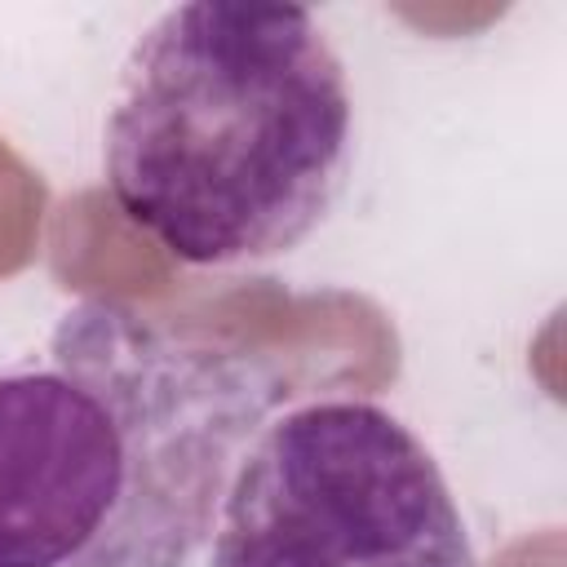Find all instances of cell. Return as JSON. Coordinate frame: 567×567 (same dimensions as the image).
I'll use <instances>...</instances> for the list:
<instances>
[{
  "label": "cell",
  "instance_id": "7a4b0ae2",
  "mask_svg": "<svg viewBox=\"0 0 567 567\" xmlns=\"http://www.w3.org/2000/svg\"><path fill=\"white\" fill-rule=\"evenodd\" d=\"M354 102L301 4L190 0L124 53L102 168L120 213L186 266L292 252L346 190Z\"/></svg>",
  "mask_w": 567,
  "mask_h": 567
},
{
  "label": "cell",
  "instance_id": "6da1fadb",
  "mask_svg": "<svg viewBox=\"0 0 567 567\" xmlns=\"http://www.w3.org/2000/svg\"><path fill=\"white\" fill-rule=\"evenodd\" d=\"M275 403L257 359L75 301L0 372V567H186Z\"/></svg>",
  "mask_w": 567,
  "mask_h": 567
},
{
  "label": "cell",
  "instance_id": "3957f363",
  "mask_svg": "<svg viewBox=\"0 0 567 567\" xmlns=\"http://www.w3.org/2000/svg\"><path fill=\"white\" fill-rule=\"evenodd\" d=\"M213 567H478L434 452L372 399L261 425L221 496Z\"/></svg>",
  "mask_w": 567,
  "mask_h": 567
}]
</instances>
